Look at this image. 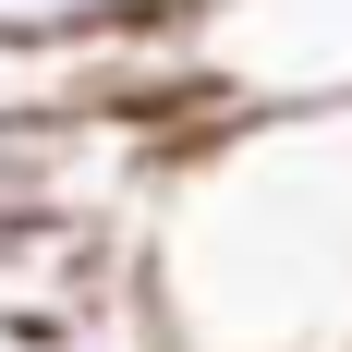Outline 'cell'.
Listing matches in <instances>:
<instances>
[{
	"instance_id": "obj_1",
	"label": "cell",
	"mask_w": 352,
	"mask_h": 352,
	"mask_svg": "<svg viewBox=\"0 0 352 352\" xmlns=\"http://www.w3.org/2000/svg\"><path fill=\"white\" fill-rule=\"evenodd\" d=\"M146 292L182 352H352V98L182 122L146 195Z\"/></svg>"
},
{
	"instance_id": "obj_2",
	"label": "cell",
	"mask_w": 352,
	"mask_h": 352,
	"mask_svg": "<svg viewBox=\"0 0 352 352\" xmlns=\"http://www.w3.org/2000/svg\"><path fill=\"white\" fill-rule=\"evenodd\" d=\"M207 109H340L352 98V0H195L182 12Z\"/></svg>"
},
{
	"instance_id": "obj_3",
	"label": "cell",
	"mask_w": 352,
	"mask_h": 352,
	"mask_svg": "<svg viewBox=\"0 0 352 352\" xmlns=\"http://www.w3.org/2000/svg\"><path fill=\"white\" fill-rule=\"evenodd\" d=\"M36 352H182V328L158 316L146 255H134L109 292H85V304H61V316H36Z\"/></svg>"
},
{
	"instance_id": "obj_4",
	"label": "cell",
	"mask_w": 352,
	"mask_h": 352,
	"mask_svg": "<svg viewBox=\"0 0 352 352\" xmlns=\"http://www.w3.org/2000/svg\"><path fill=\"white\" fill-rule=\"evenodd\" d=\"M195 0H0V36H98V25H170Z\"/></svg>"
},
{
	"instance_id": "obj_5",
	"label": "cell",
	"mask_w": 352,
	"mask_h": 352,
	"mask_svg": "<svg viewBox=\"0 0 352 352\" xmlns=\"http://www.w3.org/2000/svg\"><path fill=\"white\" fill-rule=\"evenodd\" d=\"M0 352H36V328H12V316H0Z\"/></svg>"
}]
</instances>
